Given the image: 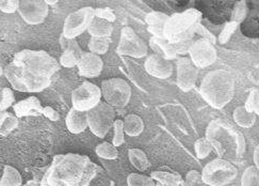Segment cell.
<instances>
[{"instance_id": "cell-1", "label": "cell", "mask_w": 259, "mask_h": 186, "mask_svg": "<svg viewBox=\"0 0 259 186\" xmlns=\"http://www.w3.org/2000/svg\"><path fill=\"white\" fill-rule=\"evenodd\" d=\"M97 169L87 155L59 154L45 169L38 186H89Z\"/></svg>"}, {"instance_id": "cell-2", "label": "cell", "mask_w": 259, "mask_h": 186, "mask_svg": "<svg viewBox=\"0 0 259 186\" xmlns=\"http://www.w3.org/2000/svg\"><path fill=\"white\" fill-rule=\"evenodd\" d=\"M206 139L210 142L221 159H238L245 152L246 143L243 134L230 122L215 119L209 122L206 129Z\"/></svg>"}, {"instance_id": "cell-3", "label": "cell", "mask_w": 259, "mask_h": 186, "mask_svg": "<svg viewBox=\"0 0 259 186\" xmlns=\"http://www.w3.org/2000/svg\"><path fill=\"white\" fill-rule=\"evenodd\" d=\"M236 84L233 75L219 68L205 75L200 87L203 99L214 109H221L230 103L235 95Z\"/></svg>"}, {"instance_id": "cell-4", "label": "cell", "mask_w": 259, "mask_h": 186, "mask_svg": "<svg viewBox=\"0 0 259 186\" xmlns=\"http://www.w3.org/2000/svg\"><path fill=\"white\" fill-rule=\"evenodd\" d=\"M201 19L202 13L195 9L168 16L164 26V39L171 44L192 40Z\"/></svg>"}, {"instance_id": "cell-5", "label": "cell", "mask_w": 259, "mask_h": 186, "mask_svg": "<svg viewBox=\"0 0 259 186\" xmlns=\"http://www.w3.org/2000/svg\"><path fill=\"white\" fill-rule=\"evenodd\" d=\"M13 63L23 71L39 77L52 78L60 70L59 61L45 51H21L15 54Z\"/></svg>"}, {"instance_id": "cell-6", "label": "cell", "mask_w": 259, "mask_h": 186, "mask_svg": "<svg viewBox=\"0 0 259 186\" xmlns=\"http://www.w3.org/2000/svg\"><path fill=\"white\" fill-rule=\"evenodd\" d=\"M201 174L208 186H225L236 180L238 169L231 162L214 159L206 164Z\"/></svg>"}, {"instance_id": "cell-7", "label": "cell", "mask_w": 259, "mask_h": 186, "mask_svg": "<svg viewBox=\"0 0 259 186\" xmlns=\"http://www.w3.org/2000/svg\"><path fill=\"white\" fill-rule=\"evenodd\" d=\"M102 95L107 104L123 108L132 99V87L123 78H109L102 83Z\"/></svg>"}, {"instance_id": "cell-8", "label": "cell", "mask_w": 259, "mask_h": 186, "mask_svg": "<svg viewBox=\"0 0 259 186\" xmlns=\"http://www.w3.org/2000/svg\"><path fill=\"white\" fill-rule=\"evenodd\" d=\"M89 129L95 136L104 138L115 121V110L106 102H101L87 113Z\"/></svg>"}, {"instance_id": "cell-9", "label": "cell", "mask_w": 259, "mask_h": 186, "mask_svg": "<svg viewBox=\"0 0 259 186\" xmlns=\"http://www.w3.org/2000/svg\"><path fill=\"white\" fill-rule=\"evenodd\" d=\"M94 18L95 9L91 7H84L69 13L64 21L62 34L66 39H76L88 30Z\"/></svg>"}, {"instance_id": "cell-10", "label": "cell", "mask_w": 259, "mask_h": 186, "mask_svg": "<svg viewBox=\"0 0 259 186\" xmlns=\"http://www.w3.org/2000/svg\"><path fill=\"white\" fill-rule=\"evenodd\" d=\"M102 96L101 88L93 83L84 82L72 92L73 108L88 113L102 102Z\"/></svg>"}, {"instance_id": "cell-11", "label": "cell", "mask_w": 259, "mask_h": 186, "mask_svg": "<svg viewBox=\"0 0 259 186\" xmlns=\"http://www.w3.org/2000/svg\"><path fill=\"white\" fill-rule=\"evenodd\" d=\"M117 52L118 54L133 58H143L147 56L148 48L146 43L134 31L133 28L125 27L122 29Z\"/></svg>"}, {"instance_id": "cell-12", "label": "cell", "mask_w": 259, "mask_h": 186, "mask_svg": "<svg viewBox=\"0 0 259 186\" xmlns=\"http://www.w3.org/2000/svg\"><path fill=\"white\" fill-rule=\"evenodd\" d=\"M189 55H190V60L197 68H205L212 65L218 58L215 47L205 39L194 41L189 51Z\"/></svg>"}, {"instance_id": "cell-13", "label": "cell", "mask_w": 259, "mask_h": 186, "mask_svg": "<svg viewBox=\"0 0 259 186\" xmlns=\"http://www.w3.org/2000/svg\"><path fill=\"white\" fill-rule=\"evenodd\" d=\"M18 13L28 25H39L48 16L49 6L45 0H19Z\"/></svg>"}, {"instance_id": "cell-14", "label": "cell", "mask_w": 259, "mask_h": 186, "mask_svg": "<svg viewBox=\"0 0 259 186\" xmlns=\"http://www.w3.org/2000/svg\"><path fill=\"white\" fill-rule=\"evenodd\" d=\"M176 71H177V86L179 89L184 92H189L192 90L195 83L197 81L198 70L197 67L192 63L190 58L183 57L178 59L176 63Z\"/></svg>"}, {"instance_id": "cell-15", "label": "cell", "mask_w": 259, "mask_h": 186, "mask_svg": "<svg viewBox=\"0 0 259 186\" xmlns=\"http://www.w3.org/2000/svg\"><path fill=\"white\" fill-rule=\"evenodd\" d=\"M144 67L149 75L159 78V80H166V78L171 77L174 71L171 61L164 59L162 56L157 54L149 55L146 58Z\"/></svg>"}, {"instance_id": "cell-16", "label": "cell", "mask_w": 259, "mask_h": 186, "mask_svg": "<svg viewBox=\"0 0 259 186\" xmlns=\"http://www.w3.org/2000/svg\"><path fill=\"white\" fill-rule=\"evenodd\" d=\"M79 74L88 78H95L102 74L104 61L102 57L90 52H83L80 60L78 62Z\"/></svg>"}, {"instance_id": "cell-17", "label": "cell", "mask_w": 259, "mask_h": 186, "mask_svg": "<svg viewBox=\"0 0 259 186\" xmlns=\"http://www.w3.org/2000/svg\"><path fill=\"white\" fill-rule=\"evenodd\" d=\"M43 108L41 102L35 96H30L28 99L22 100L13 105V109L17 118L23 117H36L42 115Z\"/></svg>"}, {"instance_id": "cell-18", "label": "cell", "mask_w": 259, "mask_h": 186, "mask_svg": "<svg viewBox=\"0 0 259 186\" xmlns=\"http://www.w3.org/2000/svg\"><path fill=\"white\" fill-rule=\"evenodd\" d=\"M168 19L165 13L153 11L145 16V23L147 25V30L155 38L164 39V26Z\"/></svg>"}, {"instance_id": "cell-19", "label": "cell", "mask_w": 259, "mask_h": 186, "mask_svg": "<svg viewBox=\"0 0 259 186\" xmlns=\"http://www.w3.org/2000/svg\"><path fill=\"white\" fill-rule=\"evenodd\" d=\"M65 124L67 130L72 134H80L84 132L88 127V116L87 113H82L76 110L75 108H71L65 118Z\"/></svg>"}, {"instance_id": "cell-20", "label": "cell", "mask_w": 259, "mask_h": 186, "mask_svg": "<svg viewBox=\"0 0 259 186\" xmlns=\"http://www.w3.org/2000/svg\"><path fill=\"white\" fill-rule=\"evenodd\" d=\"M22 81L26 87L27 92H41L51 86L52 78L39 77L22 70Z\"/></svg>"}, {"instance_id": "cell-21", "label": "cell", "mask_w": 259, "mask_h": 186, "mask_svg": "<svg viewBox=\"0 0 259 186\" xmlns=\"http://www.w3.org/2000/svg\"><path fill=\"white\" fill-rule=\"evenodd\" d=\"M4 75L8 80V82L11 84L12 88L16 91L19 92H27L26 87L22 81V68L16 66L13 62L8 64L4 68Z\"/></svg>"}, {"instance_id": "cell-22", "label": "cell", "mask_w": 259, "mask_h": 186, "mask_svg": "<svg viewBox=\"0 0 259 186\" xmlns=\"http://www.w3.org/2000/svg\"><path fill=\"white\" fill-rule=\"evenodd\" d=\"M149 43H151V46L153 47V50L156 52V54L162 56L164 59L170 61L176 58L177 54L174 45L170 42H167L165 39H159L153 36Z\"/></svg>"}, {"instance_id": "cell-23", "label": "cell", "mask_w": 259, "mask_h": 186, "mask_svg": "<svg viewBox=\"0 0 259 186\" xmlns=\"http://www.w3.org/2000/svg\"><path fill=\"white\" fill-rule=\"evenodd\" d=\"M89 33L91 34L92 38H107L109 39L112 34L113 31V25L112 23H109L105 19L95 17L93 22L90 25L88 29Z\"/></svg>"}, {"instance_id": "cell-24", "label": "cell", "mask_w": 259, "mask_h": 186, "mask_svg": "<svg viewBox=\"0 0 259 186\" xmlns=\"http://www.w3.org/2000/svg\"><path fill=\"white\" fill-rule=\"evenodd\" d=\"M124 122V132L128 136L137 137L141 135L144 131V122L140 116L136 114H129L125 117Z\"/></svg>"}, {"instance_id": "cell-25", "label": "cell", "mask_w": 259, "mask_h": 186, "mask_svg": "<svg viewBox=\"0 0 259 186\" xmlns=\"http://www.w3.org/2000/svg\"><path fill=\"white\" fill-rule=\"evenodd\" d=\"M234 121L243 129H250L256 122V115L248 110L245 106H238L233 114Z\"/></svg>"}, {"instance_id": "cell-26", "label": "cell", "mask_w": 259, "mask_h": 186, "mask_svg": "<svg viewBox=\"0 0 259 186\" xmlns=\"http://www.w3.org/2000/svg\"><path fill=\"white\" fill-rule=\"evenodd\" d=\"M22 184L23 178L19 171L11 165H6L3 177L0 179V186H21Z\"/></svg>"}, {"instance_id": "cell-27", "label": "cell", "mask_w": 259, "mask_h": 186, "mask_svg": "<svg viewBox=\"0 0 259 186\" xmlns=\"http://www.w3.org/2000/svg\"><path fill=\"white\" fill-rule=\"evenodd\" d=\"M128 159L134 167L139 171H145L151 163H149L147 155L141 149H131L128 151Z\"/></svg>"}, {"instance_id": "cell-28", "label": "cell", "mask_w": 259, "mask_h": 186, "mask_svg": "<svg viewBox=\"0 0 259 186\" xmlns=\"http://www.w3.org/2000/svg\"><path fill=\"white\" fill-rule=\"evenodd\" d=\"M152 178L163 186H181L183 182L181 177L165 171H154L152 172Z\"/></svg>"}, {"instance_id": "cell-29", "label": "cell", "mask_w": 259, "mask_h": 186, "mask_svg": "<svg viewBox=\"0 0 259 186\" xmlns=\"http://www.w3.org/2000/svg\"><path fill=\"white\" fill-rule=\"evenodd\" d=\"M109 46H110V40L107 38H91L88 44L90 53L97 56L106 54L109 50Z\"/></svg>"}, {"instance_id": "cell-30", "label": "cell", "mask_w": 259, "mask_h": 186, "mask_svg": "<svg viewBox=\"0 0 259 186\" xmlns=\"http://www.w3.org/2000/svg\"><path fill=\"white\" fill-rule=\"evenodd\" d=\"M95 152L99 158L109 161H113L118 158V152L115 146L112 143H109L107 141L97 144L95 148Z\"/></svg>"}, {"instance_id": "cell-31", "label": "cell", "mask_w": 259, "mask_h": 186, "mask_svg": "<svg viewBox=\"0 0 259 186\" xmlns=\"http://www.w3.org/2000/svg\"><path fill=\"white\" fill-rule=\"evenodd\" d=\"M241 186H259V169L256 166H248L243 171Z\"/></svg>"}, {"instance_id": "cell-32", "label": "cell", "mask_w": 259, "mask_h": 186, "mask_svg": "<svg viewBox=\"0 0 259 186\" xmlns=\"http://www.w3.org/2000/svg\"><path fill=\"white\" fill-rule=\"evenodd\" d=\"M128 186H155V180L148 175L140 173H131L127 177Z\"/></svg>"}, {"instance_id": "cell-33", "label": "cell", "mask_w": 259, "mask_h": 186, "mask_svg": "<svg viewBox=\"0 0 259 186\" xmlns=\"http://www.w3.org/2000/svg\"><path fill=\"white\" fill-rule=\"evenodd\" d=\"M59 43L63 52H73L81 58V55L83 54V52L81 50L80 45L78 44V42L75 40V39H66L63 34H61L59 39Z\"/></svg>"}, {"instance_id": "cell-34", "label": "cell", "mask_w": 259, "mask_h": 186, "mask_svg": "<svg viewBox=\"0 0 259 186\" xmlns=\"http://www.w3.org/2000/svg\"><path fill=\"white\" fill-rule=\"evenodd\" d=\"M17 126H18V118L13 114L8 111V115L6 117L3 125L0 126V135L4 137H7L11 134L15 129H17Z\"/></svg>"}, {"instance_id": "cell-35", "label": "cell", "mask_w": 259, "mask_h": 186, "mask_svg": "<svg viewBox=\"0 0 259 186\" xmlns=\"http://www.w3.org/2000/svg\"><path fill=\"white\" fill-rule=\"evenodd\" d=\"M194 150H195L197 159L204 160V159L207 158L209 154L211 153L212 146H211L210 142H209L206 139V137H205V138H200V139H197L195 141V143H194Z\"/></svg>"}, {"instance_id": "cell-36", "label": "cell", "mask_w": 259, "mask_h": 186, "mask_svg": "<svg viewBox=\"0 0 259 186\" xmlns=\"http://www.w3.org/2000/svg\"><path fill=\"white\" fill-rule=\"evenodd\" d=\"M15 95L12 89L10 88H4L2 91V99H0V113L7 111L8 108L14 105Z\"/></svg>"}, {"instance_id": "cell-37", "label": "cell", "mask_w": 259, "mask_h": 186, "mask_svg": "<svg viewBox=\"0 0 259 186\" xmlns=\"http://www.w3.org/2000/svg\"><path fill=\"white\" fill-rule=\"evenodd\" d=\"M245 107L256 116H259V88H253L250 90Z\"/></svg>"}, {"instance_id": "cell-38", "label": "cell", "mask_w": 259, "mask_h": 186, "mask_svg": "<svg viewBox=\"0 0 259 186\" xmlns=\"http://www.w3.org/2000/svg\"><path fill=\"white\" fill-rule=\"evenodd\" d=\"M181 186H208L202 179L201 172L197 170H190L187 175L185 181L182 182Z\"/></svg>"}, {"instance_id": "cell-39", "label": "cell", "mask_w": 259, "mask_h": 186, "mask_svg": "<svg viewBox=\"0 0 259 186\" xmlns=\"http://www.w3.org/2000/svg\"><path fill=\"white\" fill-rule=\"evenodd\" d=\"M113 129H114V135L112 139V144L115 146H121L125 142V137H124V122L121 119H117L113 123Z\"/></svg>"}, {"instance_id": "cell-40", "label": "cell", "mask_w": 259, "mask_h": 186, "mask_svg": "<svg viewBox=\"0 0 259 186\" xmlns=\"http://www.w3.org/2000/svg\"><path fill=\"white\" fill-rule=\"evenodd\" d=\"M80 60V57L76 55L73 52H63V54L60 57L59 63L60 65H62L63 67L71 68L76 65H78V62Z\"/></svg>"}, {"instance_id": "cell-41", "label": "cell", "mask_w": 259, "mask_h": 186, "mask_svg": "<svg viewBox=\"0 0 259 186\" xmlns=\"http://www.w3.org/2000/svg\"><path fill=\"white\" fill-rule=\"evenodd\" d=\"M19 0H0V11L6 14H13L18 11Z\"/></svg>"}, {"instance_id": "cell-42", "label": "cell", "mask_w": 259, "mask_h": 186, "mask_svg": "<svg viewBox=\"0 0 259 186\" xmlns=\"http://www.w3.org/2000/svg\"><path fill=\"white\" fill-rule=\"evenodd\" d=\"M95 17L105 19V21L109 22V23H113L116 16L113 13L112 10H110L109 8H102V9H95Z\"/></svg>"}, {"instance_id": "cell-43", "label": "cell", "mask_w": 259, "mask_h": 186, "mask_svg": "<svg viewBox=\"0 0 259 186\" xmlns=\"http://www.w3.org/2000/svg\"><path fill=\"white\" fill-rule=\"evenodd\" d=\"M237 25H238V23H236V22H231V23H228V24L225 26L223 32L221 33L220 38H219V41H220V43L224 44V43H226L228 40H230V38L232 36V34L234 33V31L236 30Z\"/></svg>"}, {"instance_id": "cell-44", "label": "cell", "mask_w": 259, "mask_h": 186, "mask_svg": "<svg viewBox=\"0 0 259 186\" xmlns=\"http://www.w3.org/2000/svg\"><path fill=\"white\" fill-rule=\"evenodd\" d=\"M192 40H188V41H183L176 44H173L175 47V51L177 55H185L189 54V51H190V47L192 45Z\"/></svg>"}, {"instance_id": "cell-45", "label": "cell", "mask_w": 259, "mask_h": 186, "mask_svg": "<svg viewBox=\"0 0 259 186\" xmlns=\"http://www.w3.org/2000/svg\"><path fill=\"white\" fill-rule=\"evenodd\" d=\"M42 115H44L47 119H49L51 121H58L60 119V115L58 111H56L52 107H44L43 108V113Z\"/></svg>"}, {"instance_id": "cell-46", "label": "cell", "mask_w": 259, "mask_h": 186, "mask_svg": "<svg viewBox=\"0 0 259 186\" xmlns=\"http://www.w3.org/2000/svg\"><path fill=\"white\" fill-rule=\"evenodd\" d=\"M195 32H197V33H200V34L204 35L205 38H203V39H205V40H208L209 42H211L212 44L215 42V38H214L210 32H209L204 26H202L201 24L197 26V28H196V31H195Z\"/></svg>"}, {"instance_id": "cell-47", "label": "cell", "mask_w": 259, "mask_h": 186, "mask_svg": "<svg viewBox=\"0 0 259 186\" xmlns=\"http://www.w3.org/2000/svg\"><path fill=\"white\" fill-rule=\"evenodd\" d=\"M253 159H254V163L255 166L259 169V144H257V146L254 150V155H253Z\"/></svg>"}, {"instance_id": "cell-48", "label": "cell", "mask_w": 259, "mask_h": 186, "mask_svg": "<svg viewBox=\"0 0 259 186\" xmlns=\"http://www.w3.org/2000/svg\"><path fill=\"white\" fill-rule=\"evenodd\" d=\"M7 115H8V111H4V113H0V126H2V125H3V123H4L5 119H6V117H7Z\"/></svg>"}, {"instance_id": "cell-49", "label": "cell", "mask_w": 259, "mask_h": 186, "mask_svg": "<svg viewBox=\"0 0 259 186\" xmlns=\"http://www.w3.org/2000/svg\"><path fill=\"white\" fill-rule=\"evenodd\" d=\"M47 6H54V5H57L59 2L58 0H45Z\"/></svg>"}, {"instance_id": "cell-50", "label": "cell", "mask_w": 259, "mask_h": 186, "mask_svg": "<svg viewBox=\"0 0 259 186\" xmlns=\"http://www.w3.org/2000/svg\"><path fill=\"white\" fill-rule=\"evenodd\" d=\"M25 186H38L37 181H29Z\"/></svg>"}, {"instance_id": "cell-51", "label": "cell", "mask_w": 259, "mask_h": 186, "mask_svg": "<svg viewBox=\"0 0 259 186\" xmlns=\"http://www.w3.org/2000/svg\"><path fill=\"white\" fill-rule=\"evenodd\" d=\"M3 75H4V68L2 65H0V77H2Z\"/></svg>"}]
</instances>
